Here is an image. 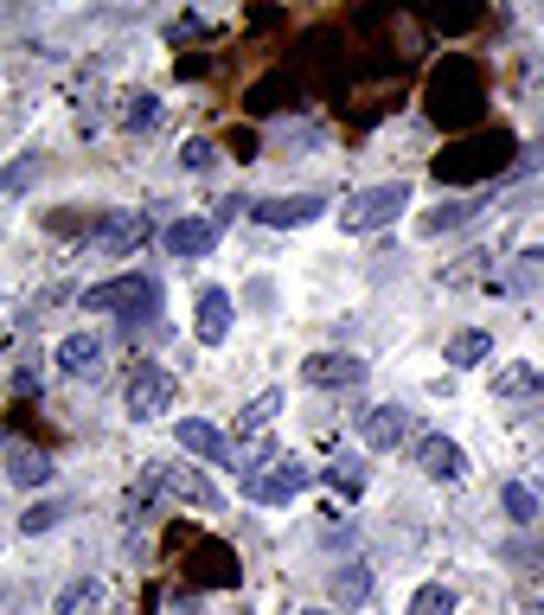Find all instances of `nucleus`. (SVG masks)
<instances>
[{
    "label": "nucleus",
    "instance_id": "f257e3e1",
    "mask_svg": "<svg viewBox=\"0 0 544 615\" xmlns=\"http://www.w3.org/2000/svg\"><path fill=\"white\" fill-rule=\"evenodd\" d=\"M410 206V180H385V186H365V193H353L346 206H340V231H353V238H365V231H385L391 218Z\"/></svg>",
    "mask_w": 544,
    "mask_h": 615
},
{
    "label": "nucleus",
    "instance_id": "f03ea898",
    "mask_svg": "<svg viewBox=\"0 0 544 615\" xmlns=\"http://www.w3.org/2000/svg\"><path fill=\"white\" fill-rule=\"evenodd\" d=\"M84 308H97V315H129V321H135V315H154V308H160V289H154V283H147V276H109V283H90V289H84Z\"/></svg>",
    "mask_w": 544,
    "mask_h": 615
},
{
    "label": "nucleus",
    "instance_id": "7ed1b4c3",
    "mask_svg": "<svg viewBox=\"0 0 544 615\" xmlns=\"http://www.w3.org/2000/svg\"><path fill=\"white\" fill-rule=\"evenodd\" d=\"M308 481H314V469H308V462L276 455L269 469H256L251 481H244V494H251V501H263V507H289L295 494H308Z\"/></svg>",
    "mask_w": 544,
    "mask_h": 615
},
{
    "label": "nucleus",
    "instance_id": "20e7f679",
    "mask_svg": "<svg viewBox=\"0 0 544 615\" xmlns=\"http://www.w3.org/2000/svg\"><path fill=\"white\" fill-rule=\"evenodd\" d=\"M174 392H180V385H174V372H160V365H135L122 398H129V417H142V424H147V417L174 410Z\"/></svg>",
    "mask_w": 544,
    "mask_h": 615
},
{
    "label": "nucleus",
    "instance_id": "39448f33",
    "mask_svg": "<svg viewBox=\"0 0 544 615\" xmlns=\"http://www.w3.org/2000/svg\"><path fill=\"white\" fill-rule=\"evenodd\" d=\"M301 378L314 392H353V385H365V360H353V353H308Z\"/></svg>",
    "mask_w": 544,
    "mask_h": 615
},
{
    "label": "nucleus",
    "instance_id": "423d86ee",
    "mask_svg": "<svg viewBox=\"0 0 544 615\" xmlns=\"http://www.w3.org/2000/svg\"><path fill=\"white\" fill-rule=\"evenodd\" d=\"M326 212V199L314 193H289V199H251V218L269 224V231H295V224H314Z\"/></svg>",
    "mask_w": 544,
    "mask_h": 615
},
{
    "label": "nucleus",
    "instance_id": "0eeeda50",
    "mask_svg": "<svg viewBox=\"0 0 544 615\" xmlns=\"http://www.w3.org/2000/svg\"><path fill=\"white\" fill-rule=\"evenodd\" d=\"M192 333H199L206 347H218V340L231 333V295H224V289H199V301H192Z\"/></svg>",
    "mask_w": 544,
    "mask_h": 615
},
{
    "label": "nucleus",
    "instance_id": "6e6552de",
    "mask_svg": "<svg viewBox=\"0 0 544 615\" xmlns=\"http://www.w3.org/2000/svg\"><path fill=\"white\" fill-rule=\"evenodd\" d=\"M142 231H147L142 212H103V224H97V251H103V256L135 251V244H142Z\"/></svg>",
    "mask_w": 544,
    "mask_h": 615
},
{
    "label": "nucleus",
    "instance_id": "1a4fd4ad",
    "mask_svg": "<svg viewBox=\"0 0 544 615\" xmlns=\"http://www.w3.org/2000/svg\"><path fill=\"white\" fill-rule=\"evenodd\" d=\"M212 244H218V224L212 218H180V224H167V251L174 256H212Z\"/></svg>",
    "mask_w": 544,
    "mask_h": 615
},
{
    "label": "nucleus",
    "instance_id": "9d476101",
    "mask_svg": "<svg viewBox=\"0 0 544 615\" xmlns=\"http://www.w3.org/2000/svg\"><path fill=\"white\" fill-rule=\"evenodd\" d=\"M58 372H71V378L103 372V333H71V340L58 347Z\"/></svg>",
    "mask_w": 544,
    "mask_h": 615
},
{
    "label": "nucleus",
    "instance_id": "9b49d317",
    "mask_svg": "<svg viewBox=\"0 0 544 615\" xmlns=\"http://www.w3.org/2000/svg\"><path fill=\"white\" fill-rule=\"evenodd\" d=\"M359 436L371 442V449H398L403 436H410V417H403L398 404H378V410H365Z\"/></svg>",
    "mask_w": 544,
    "mask_h": 615
},
{
    "label": "nucleus",
    "instance_id": "f8f14e48",
    "mask_svg": "<svg viewBox=\"0 0 544 615\" xmlns=\"http://www.w3.org/2000/svg\"><path fill=\"white\" fill-rule=\"evenodd\" d=\"M417 469L430 474V481H455V474H462V449H455L448 436H423V442H417Z\"/></svg>",
    "mask_w": 544,
    "mask_h": 615
},
{
    "label": "nucleus",
    "instance_id": "ddd939ff",
    "mask_svg": "<svg viewBox=\"0 0 544 615\" xmlns=\"http://www.w3.org/2000/svg\"><path fill=\"white\" fill-rule=\"evenodd\" d=\"M174 436H180L186 455H199V462H224V455H231V449H224V436H218L212 424H199V417H186Z\"/></svg>",
    "mask_w": 544,
    "mask_h": 615
},
{
    "label": "nucleus",
    "instance_id": "4468645a",
    "mask_svg": "<svg viewBox=\"0 0 544 615\" xmlns=\"http://www.w3.org/2000/svg\"><path fill=\"white\" fill-rule=\"evenodd\" d=\"M147 487H174L180 501H192V507H218V494L206 487V474L192 469H167V474H147Z\"/></svg>",
    "mask_w": 544,
    "mask_h": 615
},
{
    "label": "nucleus",
    "instance_id": "2eb2a0df",
    "mask_svg": "<svg viewBox=\"0 0 544 615\" xmlns=\"http://www.w3.org/2000/svg\"><path fill=\"white\" fill-rule=\"evenodd\" d=\"M7 481H13V487H45V481H52V455L13 449V455H7Z\"/></svg>",
    "mask_w": 544,
    "mask_h": 615
},
{
    "label": "nucleus",
    "instance_id": "dca6fc26",
    "mask_svg": "<svg viewBox=\"0 0 544 615\" xmlns=\"http://www.w3.org/2000/svg\"><path fill=\"white\" fill-rule=\"evenodd\" d=\"M365 596H371V571H365V564H340V571H333V603H340V609H359Z\"/></svg>",
    "mask_w": 544,
    "mask_h": 615
},
{
    "label": "nucleus",
    "instance_id": "f3484780",
    "mask_svg": "<svg viewBox=\"0 0 544 615\" xmlns=\"http://www.w3.org/2000/svg\"><path fill=\"white\" fill-rule=\"evenodd\" d=\"M487 353H493V333H480V327H462V333L448 340V365H462V372H468V365H480Z\"/></svg>",
    "mask_w": 544,
    "mask_h": 615
},
{
    "label": "nucleus",
    "instance_id": "a211bd4d",
    "mask_svg": "<svg viewBox=\"0 0 544 615\" xmlns=\"http://www.w3.org/2000/svg\"><path fill=\"white\" fill-rule=\"evenodd\" d=\"M276 410H282V392H263V398H251L244 410H237V442H244V436H256V430H269V424H276Z\"/></svg>",
    "mask_w": 544,
    "mask_h": 615
},
{
    "label": "nucleus",
    "instance_id": "6ab92c4d",
    "mask_svg": "<svg viewBox=\"0 0 544 615\" xmlns=\"http://www.w3.org/2000/svg\"><path fill=\"white\" fill-rule=\"evenodd\" d=\"M474 212H480L474 199H448V206H435V212H423V238H442V231H455V224H468Z\"/></svg>",
    "mask_w": 544,
    "mask_h": 615
},
{
    "label": "nucleus",
    "instance_id": "aec40b11",
    "mask_svg": "<svg viewBox=\"0 0 544 615\" xmlns=\"http://www.w3.org/2000/svg\"><path fill=\"white\" fill-rule=\"evenodd\" d=\"M493 392H500V398H525V392H544V372H539V365H507V372L493 378Z\"/></svg>",
    "mask_w": 544,
    "mask_h": 615
},
{
    "label": "nucleus",
    "instance_id": "412c9836",
    "mask_svg": "<svg viewBox=\"0 0 544 615\" xmlns=\"http://www.w3.org/2000/svg\"><path fill=\"white\" fill-rule=\"evenodd\" d=\"M500 507L512 513V519H519V526H532V519H539V494H532V487H525V481H507V494H500Z\"/></svg>",
    "mask_w": 544,
    "mask_h": 615
},
{
    "label": "nucleus",
    "instance_id": "4be33fe9",
    "mask_svg": "<svg viewBox=\"0 0 544 615\" xmlns=\"http://www.w3.org/2000/svg\"><path fill=\"white\" fill-rule=\"evenodd\" d=\"M410 615H455V596H448L442 583H423V590L410 596Z\"/></svg>",
    "mask_w": 544,
    "mask_h": 615
},
{
    "label": "nucleus",
    "instance_id": "5701e85b",
    "mask_svg": "<svg viewBox=\"0 0 544 615\" xmlns=\"http://www.w3.org/2000/svg\"><path fill=\"white\" fill-rule=\"evenodd\" d=\"M58 501H33V507L20 513V532H26V539H33V532H52V526H58Z\"/></svg>",
    "mask_w": 544,
    "mask_h": 615
},
{
    "label": "nucleus",
    "instance_id": "b1692460",
    "mask_svg": "<svg viewBox=\"0 0 544 615\" xmlns=\"http://www.w3.org/2000/svg\"><path fill=\"white\" fill-rule=\"evenodd\" d=\"M212 161H218V147L206 142V135H192V142L180 147V167H186V174H206V167H212Z\"/></svg>",
    "mask_w": 544,
    "mask_h": 615
},
{
    "label": "nucleus",
    "instance_id": "393cba45",
    "mask_svg": "<svg viewBox=\"0 0 544 615\" xmlns=\"http://www.w3.org/2000/svg\"><path fill=\"white\" fill-rule=\"evenodd\" d=\"M154 116H160L154 97H129V109H122V122H129V129H154Z\"/></svg>",
    "mask_w": 544,
    "mask_h": 615
},
{
    "label": "nucleus",
    "instance_id": "a878e982",
    "mask_svg": "<svg viewBox=\"0 0 544 615\" xmlns=\"http://www.w3.org/2000/svg\"><path fill=\"white\" fill-rule=\"evenodd\" d=\"M26 180H33V161H13V167L0 174V193H20Z\"/></svg>",
    "mask_w": 544,
    "mask_h": 615
},
{
    "label": "nucleus",
    "instance_id": "bb28decb",
    "mask_svg": "<svg viewBox=\"0 0 544 615\" xmlns=\"http://www.w3.org/2000/svg\"><path fill=\"white\" fill-rule=\"evenodd\" d=\"M244 212V199H218V212H212V224H231V218Z\"/></svg>",
    "mask_w": 544,
    "mask_h": 615
},
{
    "label": "nucleus",
    "instance_id": "cd10ccee",
    "mask_svg": "<svg viewBox=\"0 0 544 615\" xmlns=\"http://www.w3.org/2000/svg\"><path fill=\"white\" fill-rule=\"evenodd\" d=\"M308 615H333V609H308Z\"/></svg>",
    "mask_w": 544,
    "mask_h": 615
},
{
    "label": "nucleus",
    "instance_id": "c85d7f7f",
    "mask_svg": "<svg viewBox=\"0 0 544 615\" xmlns=\"http://www.w3.org/2000/svg\"><path fill=\"white\" fill-rule=\"evenodd\" d=\"M539 501H544V494H539Z\"/></svg>",
    "mask_w": 544,
    "mask_h": 615
}]
</instances>
